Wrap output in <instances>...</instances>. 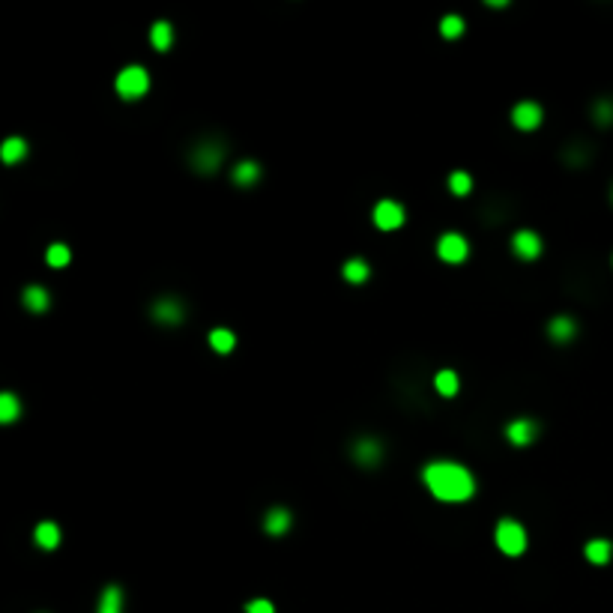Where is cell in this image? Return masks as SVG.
<instances>
[{"mask_svg": "<svg viewBox=\"0 0 613 613\" xmlns=\"http://www.w3.org/2000/svg\"><path fill=\"white\" fill-rule=\"evenodd\" d=\"M425 485L431 487V494L443 503H464L476 494V482H473L470 470L461 464H449V461H437V464L425 467Z\"/></svg>", "mask_w": 613, "mask_h": 613, "instance_id": "obj_1", "label": "cell"}, {"mask_svg": "<svg viewBox=\"0 0 613 613\" xmlns=\"http://www.w3.org/2000/svg\"><path fill=\"white\" fill-rule=\"evenodd\" d=\"M497 547L503 550L506 557H521L523 547H527V533L518 521H499L497 523Z\"/></svg>", "mask_w": 613, "mask_h": 613, "instance_id": "obj_2", "label": "cell"}, {"mask_svg": "<svg viewBox=\"0 0 613 613\" xmlns=\"http://www.w3.org/2000/svg\"><path fill=\"white\" fill-rule=\"evenodd\" d=\"M150 90V75L144 66H126L117 75V93L123 99H141Z\"/></svg>", "mask_w": 613, "mask_h": 613, "instance_id": "obj_3", "label": "cell"}, {"mask_svg": "<svg viewBox=\"0 0 613 613\" xmlns=\"http://www.w3.org/2000/svg\"><path fill=\"white\" fill-rule=\"evenodd\" d=\"M467 240L461 233H443L440 243H437V255H440L446 264H461L467 257Z\"/></svg>", "mask_w": 613, "mask_h": 613, "instance_id": "obj_4", "label": "cell"}, {"mask_svg": "<svg viewBox=\"0 0 613 613\" xmlns=\"http://www.w3.org/2000/svg\"><path fill=\"white\" fill-rule=\"evenodd\" d=\"M221 159H224V150L219 144H198L192 153V165L201 174H212V171H219Z\"/></svg>", "mask_w": 613, "mask_h": 613, "instance_id": "obj_5", "label": "cell"}, {"mask_svg": "<svg viewBox=\"0 0 613 613\" xmlns=\"http://www.w3.org/2000/svg\"><path fill=\"white\" fill-rule=\"evenodd\" d=\"M374 224H377L380 231H395L404 224V210L401 204L395 201H380L377 207H374Z\"/></svg>", "mask_w": 613, "mask_h": 613, "instance_id": "obj_6", "label": "cell"}, {"mask_svg": "<svg viewBox=\"0 0 613 613\" xmlns=\"http://www.w3.org/2000/svg\"><path fill=\"white\" fill-rule=\"evenodd\" d=\"M511 248H515V255L521 260H535L542 255V240L533 231H518L515 240H511Z\"/></svg>", "mask_w": 613, "mask_h": 613, "instance_id": "obj_7", "label": "cell"}, {"mask_svg": "<svg viewBox=\"0 0 613 613\" xmlns=\"http://www.w3.org/2000/svg\"><path fill=\"white\" fill-rule=\"evenodd\" d=\"M153 317L159 323H168V327H174V323H180L186 317V311H183V305L174 296H165V299H159V303L153 305Z\"/></svg>", "mask_w": 613, "mask_h": 613, "instance_id": "obj_8", "label": "cell"}, {"mask_svg": "<svg viewBox=\"0 0 613 613\" xmlns=\"http://www.w3.org/2000/svg\"><path fill=\"white\" fill-rule=\"evenodd\" d=\"M511 120H515V126L518 129H535L542 123V108L535 105V102H521V105H515V111H511Z\"/></svg>", "mask_w": 613, "mask_h": 613, "instance_id": "obj_9", "label": "cell"}, {"mask_svg": "<svg viewBox=\"0 0 613 613\" xmlns=\"http://www.w3.org/2000/svg\"><path fill=\"white\" fill-rule=\"evenodd\" d=\"M353 458L359 461L362 467H374V464H380V458H383V446L377 440H371V437H365V440L356 443Z\"/></svg>", "mask_w": 613, "mask_h": 613, "instance_id": "obj_10", "label": "cell"}, {"mask_svg": "<svg viewBox=\"0 0 613 613\" xmlns=\"http://www.w3.org/2000/svg\"><path fill=\"white\" fill-rule=\"evenodd\" d=\"M506 437L515 446H527V443H533V437H535V425L530 419H515V422H509Z\"/></svg>", "mask_w": 613, "mask_h": 613, "instance_id": "obj_11", "label": "cell"}, {"mask_svg": "<svg viewBox=\"0 0 613 613\" xmlns=\"http://www.w3.org/2000/svg\"><path fill=\"white\" fill-rule=\"evenodd\" d=\"M291 521H293V518H291V511H287V509H279V506H275V509H269V511H267V521H264V530H267L269 535H284L287 530H291Z\"/></svg>", "mask_w": 613, "mask_h": 613, "instance_id": "obj_12", "label": "cell"}, {"mask_svg": "<svg viewBox=\"0 0 613 613\" xmlns=\"http://www.w3.org/2000/svg\"><path fill=\"white\" fill-rule=\"evenodd\" d=\"M48 303H51V296H48L45 287L30 284L28 291H24V305H28V308L33 311V315H42V311L48 308Z\"/></svg>", "mask_w": 613, "mask_h": 613, "instance_id": "obj_13", "label": "cell"}, {"mask_svg": "<svg viewBox=\"0 0 613 613\" xmlns=\"http://www.w3.org/2000/svg\"><path fill=\"white\" fill-rule=\"evenodd\" d=\"M547 332H550V339L562 344V341H571L574 339L578 323H574L571 317H554V320H550V327H547Z\"/></svg>", "mask_w": 613, "mask_h": 613, "instance_id": "obj_14", "label": "cell"}, {"mask_svg": "<svg viewBox=\"0 0 613 613\" xmlns=\"http://www.w3.org/2000/svg\"><path fill=\"white\" fill-rule=\"evenodd\" d=\"M36 545H40L42 550H54V547L60 545V530H57V523H51V521L40 523V527H36Z\"/></svg>", "mask_w": 613, "mask_h": 613, "instance_id": "obj_15", "label": "cell"}, {"mask_svg": "<svg viewBox=\"0 0 613 613\" xmlns=\"http://www.w3.org/2000/svg\"><path fill=\"white\" fill-rule=\"evenodd\" d=\"M150 42H153L156 51H168L171 42H174V30L168 21H156L153 30H150Z\"/></svg>", "mask_w": 613, "mask_h": 613, "instance_id": "obj_16", "label": "cell"}, {"mask_svg": "<svg viewBox=\"0 0 613 613\" xmlns=\"http://www.w3.org/2000/svg\"><path fill=\"white\" fill-rule=\"evenodd\" d=\"M260 180V165L257 162H243L233 168V183L236 186H255Z\"/></svg>", "mask_w": 613, "mask_h": 613, "instance_id": "obj_17", "label": "cell"}, {"mask_svg": "<svg viewBox=\"0 0 613 613\" xmlns=\"http://www.w3.org/2000/svg\"><path fill=\"white\" fill-rule=\"evenodd\" d=\"M0 156H4L6 165H16V162H21L28 156V144H24L21 138H9V141H4V147H0Z\"/></svg>", "mask_w": 613, "mask_h": 613, "instance_id": "obj_18", "label": "cell"}, {"mask_svg": "<svg viewBox=\"0 0 613 613\" xmlns=\"http://www.w3.org/2000/svg\"><path fill=\"white\" fill-rule=\"evenodd\" d=\"M586 559L595 562V566H605V562L610 559V542H605V539H593L590 545H586Z\"/></svg>", "mask_w": 613, "mask_h": 613, "instance_id": "obj_19", "label": "cell"}, {"mask_svg": "<svg viewBox=\"0 0 613 613\" xmlns=\"http://www.w3.org/2000/svg\"><path fill=\"white\" fill-rule=\"evenodd\" d=\"M99 613H123V595L117 586H108L102 593V602H99Z\"/></svg>", "mask_w": 613, "mask_h": 613, "instance_id": "obj_20", "label": "cell"}, {"mask_svg": "<svg viewBox=\"0 0 613 613\" xmlns=\"http://www.w3.org/2000/svg\"><path fill=\"white\" fill-rule=\"evenodd\" d=\"M18 413H21V404H18L16 395H12V392L0 395V422H16Z\"/></svg>", "mask_w": 613, "mask_h": 613, "instance_id": "obj_21", "label": "cell"}, {"mask_svg": "<svg viewBox=\"0 0 613 613\" xmlns=\"http://www.w3.org/2000/svg\"><path fill=\"white\" fill-rule=\"evenodd\" d=\"M210 344H212V350H219V353H231L236 339H233L231 329H212L210 332Z\"/></svg>", "mask_w": 613, "mask_h": 613, "instance_id": "obj_22", "label": "cell"}, {"mask_svg": "<svg viewBox=\"0 0 613 613\" xmlns=\"http://www.w3.org/2000/svg\"><path fill=\"white\" fill-rule=\"evenodd\" d=\"M368 272L371 269H368L365 260H347V264H344V279L350 284H362V281L368 279Z\"/></svg>", "mask_w": 613, "mask_h": 613, "instance_id": "obj_23", "label": "cell"}, {"mask_svg": "<svg viewBox=\"0 0 613 613\" xmlns=\"http://www.w3.org/2000/svg\"><path fill=\"white\" fill-rule=\"evenodd\" d=\"M434 383H437V392L446 395V398H452L458 392V374L455 371H440L434 377Z\"/></svg>", "mask_w": 613, "mask_h": 613, "instance_id": "obj_24", "label": "cell"}, {"mask_svg": "<svg viewBox=\"0 0 613 613\" xmlns=\"http://www.w3.org/2000/svg\"><path fill=\"white\" fill-rule=\"evenodd\" d=\"M449 189H452L458 198H464L473 189V177H470V174H464V171H455L452 177H449Z\"/></svg>", "mask_w": 613, "mask_h": 613, "instance_id": "obj_25", "label": "cell"}, {"mask_svg": "<svg viewBox=\"0 0 613 613\" xmlns=\"http://www.w3.org/2000/svg\"><path fill=\"white\" fill-rule=\"evenodd\" d=\"M45 260H48V264H51L54 269L66 267V264H69V248H66L63 243H57V245H51V248L45 252Z\"/></svg>", "mask_w": 613, "mask_h": 613, "instance_id": "obj_26", "label": "cell"}, {"mask_svg": "<svg viewBox=\"0 0 613 613\" xmlns=\"http://www.w3.org/2000/svg\"><path fill=\"white\" fill-rule=\"evenodd\" d=\"M440 33L446 36V40H455V36L464 33V21H461L458 16H446L443 24H440Z\"/></svg>", "mask_w": 613, "mask_h": 613, "instance_id": "obj_27", "label": "cell"}, {"mask_svg": "<svg viewBox=\"0 0 613 613\" xmlns=\"http://www.w3.org/2000/svg\"><path fill=\"white\" fill-rule=\"evenodd\" d=\"M595 120L602 123V126L613 123V102H610V99H602V102L595 105Z\"/></svg>", "mask_w": 613, "mask_h": 613, "instance_id": "obj_28", "label": "cell"}, {"mask_svg": "<svg viewBox=\"0 0 613 613\" xmlns=\"http://www.w3.org/2000/svg\"><path fill=\"white\" fill-rule=\"evenodd\" d=\"M245 613H275V607L267 602V598H255V602L245 605Z\"/></svg>", "mask_w": 613, "mask_h": 613, "instance_id": "obj_29", "label": "cell"}]
</instances>
